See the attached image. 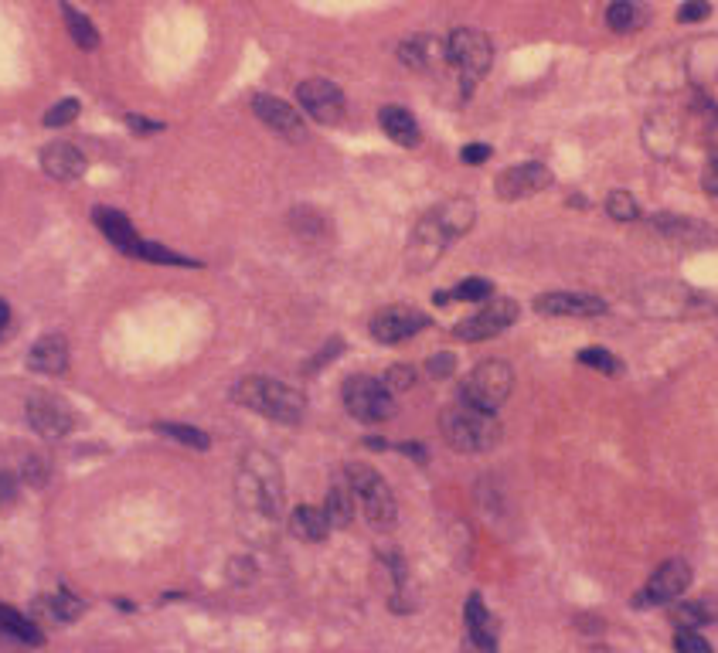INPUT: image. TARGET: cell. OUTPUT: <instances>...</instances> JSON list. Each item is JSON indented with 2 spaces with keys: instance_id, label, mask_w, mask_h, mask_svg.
Returning a JSON list of instances; mask_svg holds the SVG:
<instances>
[{
  "instance_id": "obj_1",
  "label": "cell",
  "mask_w": 718,
  "mask_h": 653,
  "mask_svg": "<svg viewBox=\"0 0 718 653\" xmlns=\"http://www.w3.org/2000/svg\"><path fill=\"white\" fill-rule=\"evenodd\" d=\"M239 494L246 500L249 511H259L263 517H269V521H276V517L283 514L286 487H283V470L273 453H266V449H249V453L242 456Z\"/></svg>"
},
{
  "instance_id": "obj_2",
  "label": "cell",
  "mask_w": 718,
  "mask_h": 653,
  "mask_svg": "<svg viewBox=\"0 0 718 653\" xmlns=\"http://www.w3.org/2000/svg\"><path fill=\"white\" fill-rule=\"evenodd\" d=\"M439 432L456 453H487L501 443L504 429L494 412H480L467 402H456L439 415Z\"/></svg>"
},
{
  "instance_id": "obj_3",
  "label": "cell",
  "mask_w": 718,
  "mask_h": 653,
  "mask_svg": "<svg viewBox=\"0 0 718 653\" xmlns=\"http://www.w3.org/2000/svg\"><path fill=\"white\" fill-rule=\"evenodd\" d=\"M232 402L246 405L249 412H259L273 422H286V426H293V422L303 419V395L297 388L283 385V381H276V378H266V375L242 378L239 385L232 388Z\"/></svg>"
},
{
  "instance_id": "obj_4",
  "label": "cell",
  "mask_w": 718,
  "mask_h": 653,
  "mask_svg": "<svg viewBox=\"0 0 718 653\" xmlns=\"http://www.w3.org/2000/svg\"><path fill=\"white\" fill-rule=\"evenodd\" d=\"M344 477H348L354 497H358V507H365L368 521L375 524V528H392L395 517H399V504H395V494L382 473L368 463H351L348 470H344Z\"/></svg>"
},
{
  "instance_id": "obj_5",
  "label": "cell",
  "mask_w": 718,
  "mask_h": 653,
  "mask_svg": "<svg viewBox=\"0 0 718 653\" xmlns=\"http://www.w3.org/2000/svg\"><path fill=\"white\" fill-rule=\"evenodd\" d=\"M514 388V371L508 361H484L470 371L467 381L460 385V402L473 405L480 412H497L508 402Z\"/></svg>"
},
{
  "instance_id": "obj_6",
  "label": "cell",
  "mask_w": 718,
  "mask_h": 653,
  "mask_svg": "<svg viewBox=\"0 0 718 653\" xmlns=\"http://www.w3.org/2000/svg\"><path fill=\"white\" fill-rule=\"evenodd\" d=\"M344 409H348L358 422H385L395 412V392L385 381L371 375H351L344 381Z\"/></svg>"
},
{
  "instance_id": "obj_7",
  "label": "cell",
  "mask_w": 718,
  "mask_h": 653,
  "mask_svg": "<svg viewBox=\"0 0 718 653\" xmlns=\"http://www.w3.org/2000/svg\"><path fill=\"white\" fill-rule=\"evenodd\" d=\"M446 58H450L456 75H460L467 86H473L480 75L491 69V58H494L491 38L477 28H456L453 35L446 38Z\"/></svg>"
},
{
  "instance_id": "obj_8",
  "label": "cell",
  "mask_w": 718,
  "mask_h": 653,
  "mask_svg": "<svg viewBox=\"0 0 718 653\" xmlns=\"http://www.w3.org/2000/svg\"><path fill=\"white\" fill-rule=\"evenodd\" d=\"M514 320H518V303L501 296V300H491L484 310L473 313V317L460 320V324L453 327V337L456 341H491V337L504 334Z\"/></svg>"
},
{
  "instance_id": "obj_9",
  "label": "cell",
  "mask_w": 718,
  "mask_h": 653,
  "mask_svg": "<svg viewBox=\"0 0 718 653\" xmlns=\"http://www.w3.org/2000/svg\"><path fill=\"white\" fill-rule=\"evenodd\" d=\"M640 307H644L650 317H691V313H705L708 303L701 300L695 290L678 283H664V286H647L640 290Z\"/></svg>"
},
{
  "instance_id": "obj_10",
  "label": "cell",
  "mask_w": 718,
  "mask_h": 653,
  "mask_svg": "<svg viewBox=\"0 0 718 653\" xmlns=\"http://www.w3.org/2000/svg\"><path fill=\"white\" fill-rule=\"evenodd\" d=\"M688 585H691V565L681 562V558H671V562L654 568V575L647 579V585L633 596V606H640V609L664 606V602L678 599Z\"/></svg>"
},
{
  "instance_id": "obj_11",
  "label": "cell",
  "mask_w": 718,
  "mask_h": 653,
  "mask_svg": "<svg viewBox=\"0 0 718 653\" xmlns=\"http://www.w3.org/2000/svg\"><path fill=\"white\" fill-rule=\"evenodd\" d=\"M450 242L453 239L446 235V228L439 225V218L429 211V215H422L419 225L412 228L409 249H405V266H409L412 273H422V269L436 266L439 256L450 249Z\"/></svg>"
},
{
  "instance_id": "obj_12",
  "label": "cell",
  "mask_w": 718,
  "mask_h": 653,
  "mask_svg": "<svg viewBox=\"0 0 718 653\" xmlns=\"http://www.w3.org/2000/svg\"><path fill=\"white\" fill-rule=\"evenodd\" d=\"M28 426L35 429L41 439H48V443H58V439L75 432V415L62 398L35 395L28 398Z\"/></svg>"
},
{
  "instance_id": "obj_13",
  "label": "cell",
  "mask_w": 718,
  "mask_h": 653,
  "mask_svg": "<svg viewBox=\"0 0 718 653\" xmlns=\"http://www.w3.org/2000/svg\"><path fill=\"white\" fill-rule=\"evenodd\" d=\"M297 99L300 106L310 113V120L331 126L344 116V109H348V99H344V92L334 86L331 79H307L300 82L297 89Z\"/></svg>"
},
{
  "instance_id": "obj_14",
  "label": "cell",
  "mask_w": 718,
  "mask_h": 653,
  "mask_svg": "<svg viewBox=\"0 0 718 653\" xmlns=\"http://www.w3.org/2000/svg\"><path fill=\"white\" fill-rule=\"evenodd\" d=\"M548 184H552V171H548L545 164H538V160H528V164L508 167V171L494 181V188H497V198L521 201V198H531V194L545 191Z\"/></svg>"
},
{
  "instance_id": "obj_15",
  "label": "cell",
  "mask_w": 718,
  "mask_h": 653,
  "mask_svg": "<svg viewBox=\"0 0 718 653\" xmlns=\"http://www.w3.org/2000/svg\"><path fill=\"white\" fill-rule=\"evenodd\" d=\"M252 109H256L259 120H263L273 133H280V137L293 140V143L307 140V123H303L300 109L283 103L280 96H266V92H259V96L252 99Z\"/></svg>"
},
{
  "instance_id": "obj_16",
  "label": "cell",
  "mask_w": 718,
  "mask_h": 653,
  "mask_svg": "<svg viewBox=\"0 0 718 653\" xmlns=\"http://www.w3.org/2000/svg\"><path fill=\"white\" fill-rule=\"evenodd\" d=\"M426 324L429 320L422 317L419 310L388 307L382 313H375V320H371V337H375L378 344H402L409 341V337H416Z\"/></svg>"
},
{
  "instance_id": "obj_17",
  "label": "cell",
  "mask_w": 718,
  "mask_h": 653,
  "mask_svg": "<svg viewBox=\"0 0 718 653\" xmlns=\"http://www.w3.org/2000/svg\"><path fill=\"white\" fill-rule=\"evenodd\" d=\"M535 310L545 317H599L610 310V303L593 293H542L535 300Z\"/></svg>"
},
{
  "instance_id": "obj_18",
  "label": "cell",
  "mask_w": 718,
  "mask_h": 653,
  "mask_svg": "<svg viewBox=\"0 0 718 653\" xmlns=\"http://www.w3.org/2000/svg\"><path fill=\"white\" fill-rule=\"evenodd\" d=\"M92 222L99 225V232L106 235V239H109V245H113V249H120L123 256L140 259L143 239H140L137 232H133L130 218H126L123 211H113V208H96V211H92Z\"/></svg>"
},
{
  "instance_id": "obj_19",
  "label": "cell",
  "mask_w": 718,
  "mask_h": 653,
  "mask_svg": "<svg viewBox=\"0 0 718 653\" xmlns=\"http://www.w3.org/2000/svg\"><path fill=\"white\" fill-rule=\"evenodd\" d=\"M41 167L55 181H75V177L86 174V154L69 140H55L41 150Z\"/></svg>"
},
{
  "instance_id": "obj_20",
  "label": "cell",
  "mask_w": 718,
  "mask_h": 653,
  "mask_svg": "<svg viewBox=\"0 0 718 653\" xmlns=\"http://www.w3.org/2000/svg\"><path fill=\"white\" fill-rule=\"evenodd\" d=\"M28 368L38 371V375H62L69 368V341L62 334L38 337L28 351Z\"/></svg>"
},
{
  "instance_id": "obj_21",
  "label": "cell",
  "mask_w": 718,
  "mask_h": 653,
  "mask_svg": "<svg viewBox=\"0 0 718 653\" xmlns=\"http://www.w3.org/2000/svg\"><path fill=\"white\" fill-rule=\"evenodd\" d=\"M378 126L385 130V137L399 147H419V123L416 116L405 106H382L378 109Z\"/></svg>"
},
{
  "instance_id": "obj_22",
  "label": "cell",
  "mask_w": 718,
  "mask_h": 653,
  "mask_svg": "<svg viewBox=\"0 0 718 653\" xmlns=\"http://www.w3.org/2000/svg\"><path fill=\"white\" fill-rule=\"evenodd\" d=\"M654 228L657 232H664L667 239H678V242H688V245H708L715 239V232L708 225L695 222V218H681V215H657Z\"/></svg>"
},
{
  "instance_id": "obj_23",
  "label": "cell",
  "mask_w": 718,
  "mask_h": 653,
  "mask_svg": "<svg viewBox=\"0 0 718 653\" xmlns=\"http://www.w3.org/2000/svg\"><path fill=\"white\" fill-rule=\"evenodd\" d=\"M433 215L439 218V225L446 228V235L456 242L460 235H467L473 222H477V208L470 205L467 198H450V201H443L439 208H433Z\"/></svg>"
},
{
  "instance_id": "obj_24",
  "label": "cell",
  "mask_w": 718,
  "mask_h": 653,
  "mask_svg": "<svg viewBox=\"0 0 718 653\" xmlns=\"http://www.w3.org/2000/svg\"><path fill=\"white\" fill-rule=\"evenodd\" d=\"M324 511H327V521H331V528H351L354 511H358V497H354L348 477H341L331 490H327Z\"/></svg>"
},
{
  "instance_id": "obj_25",
  "label": "cell",
  "mask_w": 718,
  "mask_h": 653,
  "mask_svg": "<svg viewBox=\"0 0 718 653\" xmlns=\"http://www.w3.org/2000/svg\"><path fill=\"white\" fill-rule=\"evenodd\" d=\"M650 21V11L640 0H613L606 7V24L616 31V35H630V31H640Z\"/></svg>"
},
{
  "instance_id": "obj_26",
  "label": "cell",
  "mask_w": 718,
  "mask_h": 653,
  "mask_svg": "<svg viewBox=\"0 0 718 653\" xmlns=\"http://www.w3.org/2000/svg\"><path fill=\"white\" fill-rule=\"evenodd\" d=\"M290 528H293V534H297L300 541H310V545H314V541H324L327 534H331V521H327L324 507H307V504H303V507L293 511Z\"/></svg>"
},
{
  "instance_id": "obj_27",
  "label": "cell",
  "mask_w": 718,
  "mask_h": 653,
  "mask_svg": "<svg viewBox=\"0 0 718 653\" xmlns=\"http://www.w3.org/2000/svg\"><path fill=\"white\" fill-rule=\"evenodd\" d=\"M0 626H4L21 647H41V643H45V633L38 630V623L24 619L18 609H11V606H0Z\"/></svg>"
},
{
  "instance_id": "obj_28",
  "label": "cell",
  "mask_w": 718,
  "mask_h": 653,
  "mask_svg": "<svg viewBox=\"0 0 718 653\" xmlns=\"http://www.w3.org/2000/svg\"><path fill=\"white\" fill-rule=\"evenodd\" d=\"M671 616H674V626H681V630H695V626L715 623L718 606L712 599H691V602H681Z\"/></svg>"
},
{
  "instance_id": "obj_29",
  "label": "cell",
  "mask_w": 718,
  "mask_h": 653,
  "mask_svg": "<svg viewBox=\"0 0 718 653\" xmlns=\"http://www.w3.org/2000/svg\"><path fill=\"white\" fill-rule=\"evenodd\" d=\"M62 18H65V28H69V35L75 38V45H79L82 52H92V48H99L96 24H92L86 14L75 11L72 4H65V0H62Z\"/></svg>"
},
{
  "instance_id": "obj_30",
  "label": "cell",
  "mask_w": 718,
  "mask_h": 653,
  "mask_svg": "<svg viewBox=\"0 0 718 653\" xmlns=\"http://www.w3.org/2000/svg\"><path fill=\"white\" fill-rule=\"evenodd\" d=\"M494 286L487 279H463L456 283L450 293H436V303L446 307V303H473V300H491Z\"/></svg>"
},
{
  "instance_id": "obj_31",
  "label": "cell",
  "mask_w": 718,
  "mask_h": 653,
  "mask_svg": "<svg viewBox=\"0 0 718 653\" xmlns=\"http://www.w3.org/2000/svg\"><path fill=\"white\" fill-rule=\"evenodd\" d=\"M35 606L48 619H55V623H72V619H79V613H82V602L75 596H69V592H58V596H41Z\"/></svg>"
},
{
  "instance_id": "obj_32",
  "label": "cell",
  "mask_w": 718,
  "mask_h": 653,
  "mask_svg": "<svg viewBox=\"0 0 718 653\" xmlns=\"http://www.w3.org/2000/svg\"><path fill=\"white\" fill-rule=\"evenodd\" d=\"M463 623H467V636H497V623L494 616L487 613L484 599L473 592L467 599V609H463Z\"/></svg>"
},
{
  "instance_id": "obj_33",
  "label": "cell",
  "mask_w": 718,
  "mask_h": 653,
  "mask_svg": "<svg viewBox=\"0 0 718 653\" xmlns=\"http://www.w3.org/2000/svg\"><path fill=\"white\" fill-rule=\"evenodd\" d=\"M154 429L160 432V436L174 439V443H184V446H191V449H208V446H211L208 432H201V429H194V426H184V422H157Z\"/></svg>"
},
{
  "instance_id": "obj_34",
  "label": "cell",
  "mask_w": 718,
  "mask_h": 653,
  "mask_svg": "<svg viewBox=\"0 0 718 653\" xmlns=\"http://www.w3.org/2000/svg\"><path fill=\"white\" fill-rule=\"evenodd\" d=\"M606 215L616 218V222H633V218L640 215L637 198H633L630 191H610V198H606Z\"/></svg>"
},
{
  "instance_id": "obj_35",
  "label": "cell",
  "mask_w": 718,
  "mask_h": 653,
  "mask_svg": "<svg viewBox=\"0 0 718 653\" xmlns=\"http://www.w3.org/2000/svg\"><path fill=\"white\" fill-rule=\"evenodd\" d=\"M579 364H586V368H596V371H606V375H613V371H620V364L610 351H603V347H582L576 354Z\"/></svg>"
},
{
  "instance_id": "obj_36",
  "label": "cell",
  "mask_w": 718,
  "mask_h": 653,
  "mask_svg": "<svg viewBox=\"0 0 718 653\" xmlns=\"http://www.w3.org/2000/svg\"><path fill=\"white\" fill-rule=\"evenodd\" d=\"M79 109H82V106H79V99H62V103H55L52 109H48L45 120H41V123H45L48 130H58V126L72 123L75 116H79Z\"/></svg>"
},
{
  "instance_id": "obj_37",
  "label": "cell",
  "mask_w": 718,
  "mask_h": 653,
  "mask_svg": "<svg viewBox=\"0 0 718 653\" xmlns=\"http://www.w3.org/2000/svg\"><path fill=\"white\" fill-rule=\"evenodd\" d=\"M674 653H712V643L698 630H678L674 633Z\"/></svg>"
},
{
  "instance_id": "obj_38",
  "label": "cell",
  "mask_w": 718,
  "mask_h": 653,
  "mask_svg": "<svg viewBox=\"0 0 718 653\" xmlns=\"http://www.w3.org/2000/svg\"><path fill=\"white\" fill-rule=\"evenodd\" d=\"M412 381H416V368H409V364H392V368L385 371V385L392 388V392H409Z\"/></svg>"
},
{
  "instance_id": "obj_39",
  "label": "cell",
  "mask_w": 718,
  "mask_h": 653,
  "mask_svg": "<svg viewBox=\"0 0 718 653\" xmlns=\"http://www.w3.org/2000/svg\"><path fill=\"white\" fill-rule=\"evenodd\" d=\"M399 55H402V62L409 65V69H426V65H429V55H426V41H419V38L405 41V45L399 48Z\"/></svg>"
},
{
  "instance_id": "obj_40",
  "label": "cell",
  "mask_w": 718,
  "mask_h": 653,
  "mask_svg": "<svg viewBox=\"0 0 718 653\" xmlns=\"http://www.w3.org/2000/svg\"><path fill=\"white\" fill-rule=\"evenodd\" d=\"M708 14H712V7H708L705 0H684V4L678 7L681 24H698V21H705Z\"/></svg>"
},
{
  "instance_id": "obj_41",
  "label": "cell",
  "mask_w": 718,
  "mask_h": 653,
  "mask_svg": "<svg viewBox=\"0 0 718 653\" xmlns=\"http://www.w3.org/2000/svg\"><path fill=\"white\" fill-rule=\"evenodd\" d=\"M453 368H456V358H453V354H446V351H439V354H433V358L426 361V371H429L433 378L453 375Z\"/></svg>"
},
{
  "instance_id": "obj_42",
  "label": "cell",
  "mask_w": 718,
  "mask_h": 653,
  "mask_svg": "<svg viewBox=\"0 0 718 653\" xmlns=\"http://www.w3.org/2000/svg\"><path fill=\"white\" fill-rule=\"evenodd\" d=\"M463 653H497V636H463Z\"/></svg>"
},
{
  "instance_id": "obj_43",
  "label": "cell",
  "mask_w": 718,
  "mask_h": 653,
  "mask_svg": "<svg viewBox=\"0 0 718 653\" xmlns=\"http://www.w3.org/2000/svg\"><path fill=\"white\" fill-rule=\"evenodd\" d=\"M491 157V147H487V143H467V147L460 150V160L463 164H484V160Z\"/></svg>"
},
{
  "instance_id": "obj_44",
  "label": "cell",
  "mask_w": 718,
  "mask_h": 653,
  "mask_svg": "<svg viewBox=\"0 0 718 653\" xmlns=\"http://www.w3.org/2000/svg\"><path fill=\"white\" fill-rule=\"evenodd\" d=\"M701 188H705L712 198H718V157H712L701 171Z\"/></svg>"
},
{
  "instance_id": "obj_45",
  "label": "cell",
  "mask_w": 718,
  "mask_h": 653,
  "mask_svg": "<svg viewBox=\"0 0 718 653\" xmlns=\"http://www.w3.org/2000/svg\"><path fill=\"white\" fill-rule=\"evenodd\" d=\"M126 126L137 133H157L164 130V123H154V120H143V116H126Z\"/></svg>"
},
{
  "instance_id": "obj_46",
  "label": "cell",
  "mask_w": 718,
  "mask_h": 653,
  "mask_svg": "<svg viewBox=\"0 0 718 653\" xmlns=\"http://www.w3.org/2000/svg\"><path fill=\"white\" fill-rule=\"evenodd\" d=\"M14 497V477L0 473V500H11Z\"/></svg>"
},
{
  "instance_id": "obj_47",
  "label": "cell",
  "mask_w": 718,
  "mask_h": 653,
  "mask_svg": "<svg viewBox=\"0 0 718 653\" xmlns=\"http://www.w3.org/2000/svg\"><path fill=\"white\" fill-rule=\"evenodd\" d=\"M18 647H21V643L14 640V636L7 633L4 626H0V653H7V650H18Z\"/></svg>"
},
{
  "instance_id": "obj_48",
  "label": "cell",
  "mask_w": 718,
  "mask_h": 653,
  "mask_svg": "<svg viewBox=\"0 0 718 653\" xmlns=\"http://www.w3.org/2000/svg\"><path fill=\"white\" fill-rule=\"evenodd\" d=\"M7 327H11V307H7V303L0 300V337L7 334Z\"/></svg>"
},
{
  "instance_id": "obj_49",
  "label": "cell",
  "mask_w": 718,
  "mask_h": 653,
  "mask_svg": "<svg viewBox=\"0 0 718 653\" xmlns=\"http://www.w3.org/2000/svg\"><path fill=\"white\" fill-rule=\"evenodd\" d=\"M399 453H409V456H416V460H426V449L416 446V443H405V446H399Z\"/></svg>"
}]
</instances>
